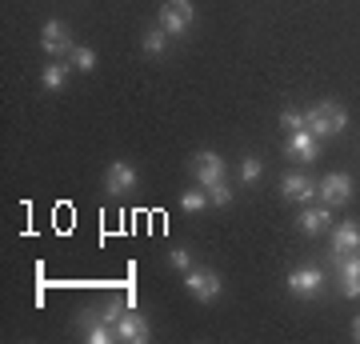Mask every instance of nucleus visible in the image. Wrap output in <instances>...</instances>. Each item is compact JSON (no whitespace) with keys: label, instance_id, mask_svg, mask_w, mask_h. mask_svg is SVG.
<instances>
[{"label":"nucleus","instance_id":"nucleus-23","mask_svg":"<svg viewBox=\"0 0 360 344\" xmlns=\"http://www.w3.org/2000/svg\"><path fill=\"white\" fill-rule=\"evenodd\" d=\"M352 340H360V317H352Z\"/></svg>","mask_w":360,"mask_h":344},{"label":"nucleus","instance_id":"nucleus-18","mask_svg":"<svg viewBox=\"0 0 360 344\" xmlns=\"http://www.w3.org/2000/svg\"><path fill=\"white\" fill-rule=\"evenodd\" d=\"M260 172H264V165H260V156H245V160H240V180H245V184H257V180H260Z\"/></svg>","mask_w":360,"mask_h":344},{"label":"nucleus","instance_id":"nucleus-16","mask_svg":"<svg viewBox=\"0 0 360 344\" xmlns=\"http://www.w3.org/2000/svg\"><path fill=\"white\" fill-rule=\"evenodd\" d=\"M141 49L148 52V56H160V52L168 49V32H165L160 25H156V28H148V32H144V40H141Z\"/></svg>","mask_w":360,"mask_h":344},{"label":"nucleus","instance_id":"nucleus-15","mask_svg":"<svg viewBox=\"0 0 360 344\" xmlns=\"http://www.w3.org/2000/svg\"><path fill=\"white\" fill-rule=\"evenodd\" d=\"M68 72H72V60H68V64L65 60H52V64H44V68H40V84H44L49 92H56L68 80Z\"/></svg>","mask_w":360,"mask_h":344},{"label":"nucleus","instance_id":"nucleus-4","mask_svg":"<svg viewBox=\"0 0 360 344\" xmlns=\"http://www.w3.org/2000/svg\"><path fill=\"white\" fill-rule=\"evenodd\" d=\"M188 25H193V0H165L160 4V28L168 37H180Z\"/></svg>","mask_w":360,"mask_h":344},{"label":"nucleus","instance_id":"nucleus-20","mask_svg":"<svg viewBox=\"0 0 360 344\" xmlns=\"http://www.w3.org/2000/svg\"><path fill=\"white\" fill-rule=\"evenodd\" d=\"M208 204H220V208H224V204H232V189H229V184H224V180H220V184H212V189H208Z\"/></svg>","mask_w":360,"mask_h":344},{"label":"nucleus","instance_id":"nucleus-7","mask_svg":"<svg viewBox=\"0 0 360 344\" xmlns=\"http://www.w3.org/2000/svg\"><path fill=\"white\" fill-rule=\"evenodd\" d=\"M136 168L132 165H124V160H112L108 165V172H104V192H112V196H124V192H132L136 189Z\"/></svg>","mask_w":360,"mask_h":344},{"label":"nucleus","instance_id":"nucleus-5","mask_svg":"<svg viewBox=\"0 0 360 344\" xmlns=\"http://www.w3.org/2000/svg\"><path fill=\"white\" fill-rule=\"evenodd\" d=\"M284 284H288V293H292V296H300V300H312V296L324 288V272H321V268H292Z\"/></svg>","mask_w":360,"mask_h":344},{"label":"nucleus","instance_id":"nucleus-2","mask_svg":"<svg viewBox=\"0 0 360 344\" xmlns=\"http://www.w3.org/2000/svg\"><path fill=\"white\" fill-rule=\"evenodd\" d=\"M184 288H188V296H193V300H200V305H212V300L220 296V276L212 272V268H188Z\"/></svg>","mask_w":360,"mask_h":344},{"label":"nucleus","instance_id":"nucleus-19","mask_svg":"<svg viewBox=\"0 0 360 344\" xmlns=\"http://www.w3.org/2000/svg\"><path fill=\"white\" fill-rule=\"evenodd\" d=\"M205 204H208V192H200V189H193V192L180 196V208H184V212H200Z\"/></svg>","mask_w":360,"mask_h":344},{"label":"nucleus","instance_id":"nucleus-14","mask_svg":"<svg viewBox=\"0 0 360 344\" xmlns=\"http://www.w3.org/2000/svg\"><path fill=\"white\" fill-rule=\"evenodd\" d=\"M296 224H300V232H309V236H316V232H324L328 224H333V208H328V204H321V208H304Z\"/></svg>","mask_w":360,"mask_h":344},{"label":"nucleus","instance_id":"nucleus-22","mask_svg":"<svg viewBox=\"0 0 360 344\" xmlns=\"http://www.w3.org/2000/svg\"><path fill=\"white\" fill-rule=\"evenodd\" d=\"M168 260H172V268H180V272H188V268H193V253H188V248H172Z\"/></svg>","mask_w":360,"mask_h":344},{"label":"nucleus","instance_id":"nucleus-13","mask_svg":"<svg viewBox=\"0 0 360 344\" xmlns=\"http://www.w3.org/2000/svg\"><path fill=\"white\" fill-rule=\"evenodd\" d=\"M352 253H360V224L356 220H345L333 232V256H352Z\"/></svg>","mask_w":360,"mask_h":344},{"label":"nucleus","instance_id":"nucleus-6","mask_svg":"<svg viewBox=\"0 0 360 344\" xmlns=\"http://www.w3.org/2000/svg\"><path fill=\"white\" fill-rule=\"evenodd\" d=\"M153 336V329H148V320L132 308V312H120V320H116V340L124 344H144Z\"/></svg>","mask_w":360,"mask_h":344},{"label":"nucleus","instance_id":"nucleus-17","mask_svg":"<svg viewBox=\"0 0 360 344\" xmlns=\"http://www.w3.org/2000/svg\"><path fill=\"white\" fill-rule=\"evenodd\" d=\"M68 60H72V68H77V72H92V68H96V52H92V49H84V44H77Z\"/></svg>","mask_w":360,"mask_h":344},{"label":"nucleus","instance_id":"nucleus-21","mask_svg":"<svg viewBox=\"0 0 360 344\" xmlns=\"http://www.w3.org/2000/svg\"><path fill=\"white\" fill-rule=\"evenodd\" d=\"M281 125L288 128V132H300V128H309V125H304V113H292V108H284V113H281Z\"/></svg>","mask_w":360,"mask_h":344},{"label":"nucleus","instance_id":"nucleus-12","mask_svg":"<svg viewBox=\"0 0 360 344\" xmlns=\"http://www.w3.org/2000/svg\"><path fill=\"white\" fill-rule=\"evenodd\" d=\"M281 196H284V200L304 204V200H312V196H316V184H312L304 172H288V177L281 180Z\"/></svg>","mask_w":360,"mask_h":344},{"label":"nucleus","instance_id":"nucleus-9","mask_svg":"<svg viewBox=\"0 0 360 344\" xmlns=\"http://www.w3.org/2000/svg\"><path fill=\"white\" fill-rule=\"evenodd\" d=\"M316 189H321V196H324L328 208H340V204H348V196H352V180H348L345 172H328Z\"/></svg>","mask_w":360,"mask_h":344},{"label":"nucleus","instance_id":"nucleus-10","mask_svg":"<svg viewBox=\"0 0 360 344\" xmlns=\"http://www.w3.org/2000/svg\"><path fill=\"white\" fill-rule=\"evenodd\" d=\"M336 272H340V293H345L348 300H356L360 296V253L336 256Z\"/></svg>","mask_w":360,"mask_h":344},{"label":"nucleus","instance_id":"nucleus-3","mask_svg":"<svg viewBox=\"0 0 360 344\" xmlns=\"http://www.w3.org/2000/svg\"><path fill=\"white\" fill-rule=\"evenodd\" d=\"M40 44H44V52H49L52 60H65V56H72V37H68L65 20H44V28H40Z\"/></svg>","mask_w":360,"mask_h":344},{"label":"nucleus","instance_id":"nucleus-1","mask_svg":"<svg viewBox=\"0 0 360 344\" xmlns=\"http://www.w3.org/2000/svg\"><path fill=\"white\" fill-rule=\"evenodd\" d=\"M304 125H309L316 136H336V132L348 128V113L336 101H321V104H312L309 113H304Z\"/></svg>","mask_w":360,"mask_h":344},{"label":"nucleus","instance_id":"nucleus-11","mask_svg":"<svg viewBox=\"0 0 360 344\" xmlns=\"http://www.w3.org/2000/svg\"><path fill=\"white\" fill-rule=\"evenodd\" d=\"M284 153L296 156V160H316V153H321V144H316V132H312V128L288 132V144H284Z\"/></svg>","mask_w":360,"mask_h":344},{"label":"nucleus","instance_id":"nucleus-8","mask_svg":"<svg viewBox=\"0 0 360 344\" xmlns=\"http://www.w3.org/2000/svg\"><path fill=\"white\" fill-rule=\"evenodd\" d=\"M193 177L200 180V189H212L224 180V160L217 153H196L193 156Z\"/></svg>","mask_w":360,"mask_h":344}]
</instances>
